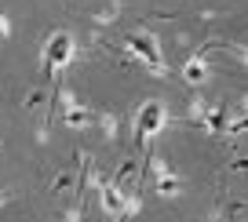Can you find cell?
I'll list each match as a JSON object with an SVG mask.
<instances>
[{
  "label": "cell",
  "mask_w": 248,
  "mask_h": 222,
  "mask_svg": "<svg viewBox=\"0 0 248 222\" xmlns=\"http://www.w3.org/2000/svg\"><path fill=\"white\" fill-rule=\"evenodd\" d=\"M128 51H132L142 66H150V73H154V77H164L161 47H157V40L150 37V33H132V37H128Z\"/></svg>",
  "instance_id": "6da1fadb"
},
{
  "label": "cell",
  "mask_w": 248,
  "mask_h": 222,
  "mask_svg": "<svg viewBox=\"0 0 248 222\" xmlns=\"http://www.w3.org/2000/svg\"><path fill=\"white\" fill-rule=\"evenodd\" d=\"M164 124H168V109H164L161 102H146V106L135 113V138H139V142H150Z\"/></svg>",
  "instance_id": "7a4b0ae2"
},
{
  "label": "cell",
  "mask_w": 248,
  "mask_h": 222,
  "mask_svg": "<svg viewBox=\"0 0 248 222\" xmlns=\"http://www.w3.org/2000/svg\"><path fill=\"white\" fill-rule=\"evenodd\" d=\"M70 59H73V37L70 33H51V37H47V47H44V69L55 73V69H62Z\"/></svg>",
  "instance_id": "3957f363"
},
{
  "label": "cell",
  "mask_w": 248,
  "mask_h": 222,
  "mask_svg": "<svg viewBox=\"0 0 248 222\" xmlns=\"http://www.w3.org/2000/svg\"><path fill=\"white\" fill-rule=\"evenodd\" d=\"M62 102H66V124H70V128H88V124L95 120V113H88L84 106H77L73 95H62Z\"/></svg>",
  "instance_id": "277c9868"
},
{
  "label": "cell",
  "mask_w": 248,
  "mask_h": 222,
  "mask_svg": "<svg viewBox=\"0 0 248 222\" xmlns=\"http://www.w3.org/2000/svg\"><path fill=\"white\" fill-rule=\"evenodd\" d=\"M183 77H186V84H204V80H208V62H204V51L194 55V59L183 66Z\"/></svg>",
  "instance_id": "5b68a950"
},
{
  "label": "cell",
  "mask_w": 248,
  "mask_h": 222,
  "mask_svg": "<svg viewBox=\"0 0 248 222\" xmlns=\"http://www.w3.org/2000/svg\"><path fill=\"white\" fill-rule=\"evenodd\" d=\"M157 193H161V197H175L179 193V178H175V171L168 168V164H157Z\"/></svg>",
  "instance_id": "8992f818"
},
{
  "label": "cell",
  "mask_w": 248,
  "mask_h": 222,
  "mask_svg": "<svg viewBox=\"0 0 248 222\" xmlns=\"http://www.w3.org/2000/svg\"><path fill=\"white\" fill-rule=\"evenodd\" d=\"M102 128H106V135L113 138L117 135V117H102Z\"/></svg>",
  "instance_id": "52a82bcc"
},
{
  "label": "cell",
  "mask_w": 248,
  "mask_h": 222,
  "mask_svg": "<svg viewBox=\"0 0 248 222\" xmlns=\"http://www.w3.org/2000/svg\"><path fill=\"white\" fill-rule=\"evenodd\" d=\"M233 135H248V117H245V120H237V124H233Z\"/></svg>",
  "instance_id": "ba28073f"
},
{
  "label": "cell",
  "mask_w": 248,
  "mask_h": 222,
  "mask_svg": "<svg viewBox=\"0 0 248 222\" xmlns=\"http://www.w3.org/2000/svg\"><path fill=\"white\" fill-rule=\"evenodd\" d=\"M8 30H11V26H8V18L0 15V37H8Z\"/></svg>",
  "instance_id": "9c48e42d"
},
{
  "label": "cell",
  "mask_w": 248,
  "mask_h": 222,
  "mask_svg": "<svg viewBox=\"0 0 248 222\" xmlns=\"http://www.w3.org/2000/svg\"><path fill=\"white\" fill-rule=\"evenodd\" d=\"M109 222H124V215H109Z\"/></svg>",
  "instance_id": "30bf717a"
},
{
  "label": "cell",
  "mask_w": 248,
  "mask_h": 222,
  "mask_svg": "<svg viewBox=\"0 0 248 222\" xmlns=\"http://www.w3.org/2000/svg\"><path fill=\"white\" fill-rule=\"evenodd\" d=\"M241 55H245V62H248V44H245V47H241Z\"/></svg>",
  "instance_id": "8fae6325"
},
{
  "label": "cell",
  "mask_w": 248,
  "mask_h": 222,
  "mask_svg": "<svg viewBox=\"0 0 248 222\" xmlns=\"http://www.w3.org/2000/svg\"><path fill=\"white\" fill-rule=\"evenodd\" d=\"M4 200H8V193H0V204H4Z\"/></svg>",
  "instance_id": "7c38bea8"
},
{
  "label": "cell",
  "mask_w": 248,
  "mask_h": 222,
  "mask_svg": "<svg viewBox=\"0 0 248 222\" xmlns=\"http://www.w3.org/2000/svg\"><path fill=\"white\" fill-rule=\"evenodd\" d=\"M245 113H248V99H245Z\"/></svg>",
  "instance_id": "4fadbf2b"
}]
</instances>
